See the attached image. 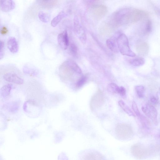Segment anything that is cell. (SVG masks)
Masks as SVG:
<instances>
[{"instance_id":"ba28073f","label":"cell","mask_w":160,"mask_h":160,"mask_svg":"<svg viewBox=\"0 0 160 160\" xmlns=\"http://www.w3.org/2000/svg\"><path fill=\"white\" fill-rule=\"evenodd\" d=\"M135 48L138 54L144 56L148 54L149 51L150 46L147 43L142 41H139L135 45Z\"/></svg>"},{"instance_id":"1f68e13d","label":"cell","mask_w":160,"mask_h":160,"mask_svg":"<svg viewBox=\"0 0 160 160\" xmlns=\"http://www.w3.org/2000/svg\"><path fill=\"white\" fill-rule=\"evenodd\" d=\"M28 104V101H27L24 103L23 105V109L24 112H27V104Z\"/></svg>"},{"instance_id":"484cf974","label":"cell","mask_w":160,"mask_h":160,"mask_svg":"<svg viewBox=\"0 0 160 160\" xmlns=\"http://www.w3.org/2000/svg\"><path fill=\"white\" fill-rule=\"evenodd\" d=\"M69 52L71 55L74 57H76L77 55V48L74 44H71L69 47Z\"/></svg>"},{"instance_id":"ffe728a7","label":"cell","mask_w":160,"mask_h":160,"mask_svg":"<svg viewBox=\"0 0 160 160\" xmlns=\"http://www.w3.org/2000/svg\"><path fill=\"white\" fill-rule=\"evenodd\" d=\"M119 88V86L116 84L112 83L109 84L107 87L108 91L113 94H118Z\"/></svg>"},{"instance_id":"f1b7e54d","label":"cell","mask_w":160,"mask_h":160,"mask_svg":"<svg viewBox=\"0 0 160 160\" xmlns=\"http://www.w3.org/2000/svg\"><path fill=\"white\" fill-rule=\"evenodd\" d=\"M118 94H119L122 96H125L126 94V89L124 87H120Z\"/></svg>"},{"instance_id":"7402d4cb","label":"cell","mask_w":160,"mask_h":160,"mask_svg":"<svg viewBox=\"0 0 160 160\" xmlns=\"http://www.w3.org/2000/svg\"><path fill=\"white\" fill-rule=\"evenodd\" d=\"M38 16L40 20L44 23H47L50 20V15L43 11L40 12L39 13Z\"/></svg>"},{"instance_id":"30bf717a","label":"cell","mask_w":160,"mask_h":160,"mask_svg":"<svg viewBox=\"0 0 160 160\" xmlns=\"http://www.w3.org/2000/svg\"><path fill=\"white\" fill-rule=\"evenodd\" d=\"M4 79L7 81L13 83L17 84H21L23 83V80L16 74L9 73H6L4 76Z\"/></svg>"},{"instance_id":"83f0119b","label":"cell","mask_w":160,"mask_h":160,"mask_svg":"<svg viewBox=\"0 0 160 160\" xmlns=\"http://www.w3.org/2000/svg\"><path fill=\"white\" fill-rule=\"evenodd\" d=\"M155 14L158 16L160 17V9L152 3H151Z\"/></svg>"},{"instance_id":"52a82bcc","label":"cell","mask_w":160,"mask_h":160,"mask_svg":"<svg viewBox=\"0 0 160 160\" xmlns=\"http://www.w3.org/2000/svg\"><path fill=\"white\" fill-rule=\"evenodd\" d=\"M131 152L135 157L139 159L144 158L149 153L148 150L140 144H137L132 146Z\"/></svg>"},{"instance_id":"9c48e42d","label":"cell","mask_w":160,"mask_h":160,"mask_svg":"<svg viewBox=\"0 0 160 160\" xmlns=\"http://www.w3.org/2000/svg\"><path fill=\"white\" fill-rule=\"evenodd\" d=\"M58 41L60 47L62 50H66L69 45V37L67 30L58 35Z\"/></svg>"},{"instance_id":"5b68a950","label":"cell","mask_w":160,"mask_h":160,"mask_svg":"<svg viewBox=\"0 0 160 160\" xmlns=\"http://www.w3.org/2000/svg\"><path fill=\"white\" fill-rule=\"evenodd\" d=\"M91 13L94 19L100 20L106 14L108 9L107 7L102 4L94 5L91 9Z\"/></svg>"},{"instance_id":"6da1fadb","label":"cell","mask_w":160,"mask_h":160,"mask_svg":"<svg viewBox=\"0 0 160 160\" xmlns=\"http://www.w3.org/2000/svg\"><path fill=\"white\" fill-rule=\"evenodd\" d=\"M82 72L77 64L71 60L65 61L59 68L60 75L66 80L70 79L75 73L80 74Z\"/></svg>"},{"instance_id":"ac0fdd59","label":"cell","mask_w":160,"mask_h":160,"mask_svg":"<svg viewBox=\"0 0 160 160\" xmlns=\"http://www.w3.org/2000/svg\"><path fill=\"white\" fill-rule=\"evenodd\" d=\"M12 87H13V86L10 84L3 86L1 90V96L3 98L8 96L10 94Z\"/></svg>"},{"instance_id":"3957f363","label":"cell","mask_w":160,"mask_h":160,"mask_svg":"<svg viewBox=\"0 0 160 160\" xmlns=\"http://www.w3.org/2000/svg\"><path fill=\"white\" fill-rule=\"evenodd\" d=\"M116 130L118 137L122 140L129 139L133 135V130L131 127L126 124L118 125Z\"/></svg>"},{"instance_id":"277c9868","label":"cell","mask_w":160,"mask_h":160,"mask_svg":"<svg viewBox=\"0 0 160 160\" xmlns=\"http://www.w3.org/2000/svg\"><path fill=\"white\" fill-rule=\"evenodd\" d=\"M105 98L103 92L98 89L92 97L90 103V107L94 110L101 107L103 105Z\"/></svg>"},{"instance_id":"4fadbf2b","label":"cell","mask_w":160,"mask_h":160,"mask_svg":"<svg viewBox=\"0 0 160 160\" xmlns=\"http://www.w3.org/2000/svg\"><path fill=\"white\" fill-rule=\"evenodd\" d=\"M20 102L18 101L10 102L5 105L4 107L9 112H14L19 108Z\"/></svg>"},{"instance_id":"44dd1931","label":"cell","mask_w":160,"mask_h":160,"mask_svg":"<svg viewBox=\"0 0 160 160\" xmlns=\"http://www.w3.org/2000/svg\"><path fill=\"white\" fill-rule=\"evenodd\" d=\"M106 44L107 47L110 50L114 52H116V45L114 40L113 39H108L107 41Z\"/></svg>"},{"instance_id":"d4e9b609","label":"cell","mask_w":160,"mask_h":160,"mask_svg":"<svg viewBox=\"0 0 160 160\" xmlns=\"http://www.w3.org/2000/svg\"><path fill=\"white\" fill-rule=\"evenodd\" d=\"M132 108L135 115L140 120L143 116L141 114L136 103L134 101L132 103Z\"/></svg>"},{"instance_id":"4316f807","label":"cell","mask_w":160,"mask_h":160,"mask_svg":"<svg viewBox=\"0 0 160 160\" xmlns=\"http://www.w3.org/2000/svg\"><path fill=\"white\" fill-rule=\"evenodd\" d=\"M0 59H2L4 57V43L2 41L0 43Z\"/></svg>"},{"instance_id":"f546056e","label":"cell","mask_w":160,"mask_h":160,"mask_svg":"<svg viewBox=\"0 0 160 160\" xmlns=\"http://www.w3.org/2000/svg\"><path fill=\"white\" fill-rule=\"evenodd\" d=\"M150 101L152 103L155 105L157 104L158 103V98L155 96H152L151 97Z\"/></svg>"},{"instance_id":"7a4b0ae2","label":"cell","mask_w":160,"mask_h":160,"mask_svg":"<svg viewBox=\"0 0 160 160\" xmlns=\"http://www.w3.org/2000/svg\"><path fill=\"white\" fill-rule=\"evenodd\" d=\"M116 41L119 50L121 54L132 57L136 56V54L130 47L128 39L125 34H120L118 37Z\"/></svg>"},{"instance_id":"7c38bea8","label":"cell","mask_w":160,"mask_h":160,"mask_svg":"<svg viewBox=\"0 0 160 160\" xmlns=\"http://www.w3.org/2000/svg\"><path fill=\"white\" fill-rule=\"evenodd\" d=\"M7 47L9 51L12 53H16L18 51L19 45L16 39L10 37L7 42Z\"/></svg>"},{"instance_id":"9a60e30c","label":"cell","mask_w":160,"mask_h":160,"mask_svg":"<svg viewBox=\"0 0 160 160\" xmlns=\"http://www.w3.org/2000/svg\"><path fill=\"white\" fill-rule=\"evenodd\" d=\"M39 4L42 7L44 8H51L56 5L58 2L57 1H46L41 0L38 1Z\"/></svg>"},{"instance_id":"cb8c5ba5","label":"cell","mask_w":160,"mask_h":160,"mask_svg":"<svg viewBox=\"0 0 160 160\" xmlns=\"http://www.w3.org/2000/svg\"><path fill=\"white\" fill-rule=\"evenodd\" d=\"M88 80L87 76H84L81 77L76 84V87L77 88H80L83 87L87 82Z\"/></svg>"},{"instance_id":"8992f818","label":"cell","mask_w":160,"mask_h":160,"mask_svg":"<svg viewBox=\"0 0 160 160\" xmlns=\"http://www.w3.org/2000/svg\"><path fill=\"white\" fill-rule=\"evenodd\" d=\"M142 110L143 113L154 123L158 124V112L155 108L150 104H147L142 106Z\"/></svg>"},{"instance_id":"2e32d148","label":"cell","mask_w":160,"mask_h":160,"mask_svg":"<svg viewBox=\"0 0 160 160\" xmlns=\"http://www.w3.org/2000/svg\"><path fill=\"white\" fill-rule=\"evenodd\" d=\"M129 63L133 66L139 67L142 66L144 64L145 60L142 57H138L130 59Z\"/></svg>"},{"instance_id":"d6986e66","label":"cell","mask_w":160,"mask_h":160,"mask_svg":"<svg viewBox=\"0 0 160 160\" xmlns=\"http://www.w3.org/2000/svg\"><path fill=\"white\" fill-rule=\"evenodd\" d=\"M118 103L120 107L128 115L130 116H135V115L130 108L123 101H120Z\"/></svg>"},{"instance_id":"5bb4252c","label":"cell","mask_w":160,"mask_h":160,"mask_svg":"<svg viewBox=\"0 0 160 160\" xmlns=\"http://www.w3.org/2000/svg\"><path fill=\"white\" fill-rule=\"evenodd\" d=\"M67 16L66 14L64 11H61L60 13L52 20L51 25L53 27H56L60 21Z\"/></svg>"},{"instance_id":"603a6c76","label":"cell","mask_w":160,"mask_h":160,"mask_svg":"<svg viewBox=\"0 0 160 160\" xmlns=\"http://www.w3.org/2000/svg\"><path fill=\"white\" fill-rule=\"evenodd\" d=\"M135 90L138 96L140 98H143L144 95L145 88L142 85H137L135 86Z\"/></svg>"},{"instance_id":"d6a6232c","label":"cell","mask_w":160,"mask_h":160,"mask_svg":"<svg viewBox=\"0 0 160 160\" xmlns=\"http://www.w3.org/2000/svg\"><path fill=\"white\" fill-rule=\"evenodd\" d=\"M159 90H160V87H159Z\"/></svg>"},{"instance_id":"e0dca14e","label":"cell","mask_w":160,"mask_h":160,"mask_svg":"<svg viewBox=\"0 0 160 160\" xmlns=\"http://www.w3.org/2000/svg\"><path fill=\"white\" fill-rule=\"evenodd\" d=\"M152 24L151 21L148 19L145 21L143 32L144 35L149 34L152 31Z\"/></svg>"},{"instance_id":"8fae6325","label":"cell","mask_w":160,"mask_h":160,"mask_svg":"<svg viewBox=\"0 0 160 160\" xmlns=\"http://www.w3.org/2000/svg\"><path fill=\"white\" fill-rule=\"evenodd\" d=\"M15 7V2L11 0L1 1L0 3V8L4 12H8L13 9Z\"/></svg>"},{"instance_id":"4dcf8cb0","label":"cell","mask_w":160,"mask_h":160,"mask_svg":"<svg viewBox=\"0 0 160 160\" xmlns=\"http://www.w3.org/2000/svg\"><path fill=\"white\" fill-rule=\"evenodd\" d=\"M0 32H1V33L2 35H5L8 32V30L6 27H4L1 28Z\"/></svg>"}]
</instances>
